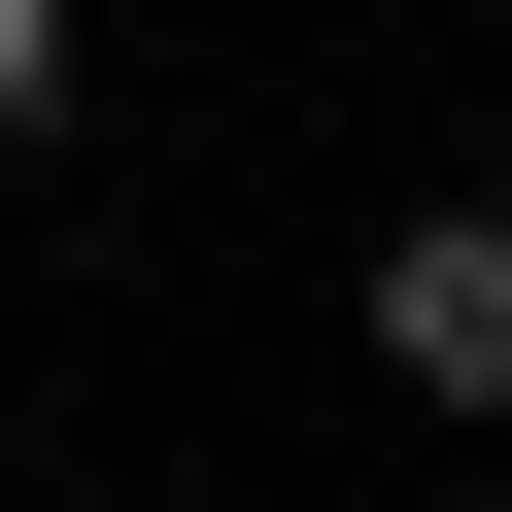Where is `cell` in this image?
I'll return each instance as SVG.
<instances>
[{
  "label": "cell",
  "mask_w": 512,
  "mask_h": 512,
  "mask_svg": "<svg viewBox=\"0 0 512 512\" xmlns=\"http://www.w3.org/2000/svg\"><path fill=\"white\" fill-rule=\"evenodd\" d=\"M342 342H376V410H444V444H512V171L376 239V274H342Z\"/></svg>",
  "instance_id": "obj_1"
},
{
  "label": "cell",
  "mask_w": 512,
  "mask_h": 512,
  "mask_svg": "<svg viewBox=\"0 0 512 512\" xmlns=\"http://www.w3.org/2000/svg\"><path fill=\"white\" fill-rule=\"evenodd\" d=\"M69 103H103V0H0V171H35Z\"/></svg>",
  "instance_id": "obj_2"
}]
</instances>
